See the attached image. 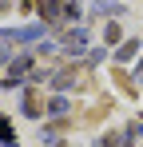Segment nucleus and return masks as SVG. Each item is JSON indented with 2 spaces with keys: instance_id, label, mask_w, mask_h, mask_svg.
I'll use <instances>...</instances> for the list:
<instances>
[{
  "instance_id": "20e7f679",
  "label": "nucleus",
  "mask_w": 143,
  "mask_h": 147,
  "mask_svg": "<svg viewBox=\"0 0 143 147\" xmlns=\"http://www.w3.org/2000/svg\"><path fill=\"white\" fill-rule=\"evenodd\" d=\"M0 143H4V147H16V131H12L8 119H0Z\"/></svg>"
},
{
  "instance_id": "1a4fd4ad",
  "label": "nucleus",
  "mask_w": 143,
  "mask_h": 147,
  "mask_svg": "<svg viewBox=\"0 0 143 147\" xmlns=\"http://www.w3.org/2000/svg\"><path fill=\"white\" fill-rule=\"evenodd\" d=\"M24 115H40V103H36V96L24 99Z\"/></svg>"
},
{
  "instance_id": "f8f14e48",
  "label": "nucleus",
  "mask_w": 143,
  "mask_h": 147,
  "mask_svg": "<svg viewBox=\"0 0 143 147\" xmlns=\"http://www.w3.org/2000/svg\"><path fill=\"white\" fill-rule=\"evenodd\" d=\"M0 12H8V4H4V0H0Z\"/></svg>"
},
{
  "instance_id": "7ed1b4c3",
  "label": "nucleus",
  "mask_w": 143,
  "mask_h": 147,
  "mask_svg": "<svg viewBox=\"0 0 143 147\" xmlns=\"http://www.w3.org/2000/svg\"><path fill=\"white\" fill-rule=\"evenodd\" d=\"M84 44H88V36H84V32H80V28H76V32H68V36H64V52H72V56H80V52H84Z\"/></svg>"
},
{
  "instance_id": "6e6552de",
  "label": "nucleus",
  "mask_w": 143,
  "mask_h": 147,
  "mask_svg": "<svg viewBox=\"0 0 143 147\" xmlns=\"http://www.w3.org/2000/svg\"><path fill=\"white\" fill-rule=\"evenodd\" d=\"M99 147H127V135H107Z\"/></svg>"
},
{
  "instance_id": "f03ea898",
  "label": "nucleus",
  "mask_w": 143,
  "mask_h": 147,
  "mask_svg": "<svg viewBox=\"0 0 143 147\" xmlns=\"http://www.w3.org/2000/svg\"><path fill=\"white\" fill-rule=\"evenodd\" d=\"M32 68V56H20V60H12V68H8V80H4V88H12V84H20V76Z\"/></svg>"
},
{
  "instance_id": "ddd939ff",
  "label": "nucleus",
  "mask_w": 143,
  "mask_h": 147,
  "mask_svg": "<svg viewBox=\"0 0 143 147\" xmlns=\"http://www.w3.org/2000/svg\"><path fill=\"white\" fill-rule=\"evenodd\" d=\"M0 60H4V48H0Z\"/></svg>"
},
{
  "instance_id": "f257e3e1",
  "label": "nucleus",
  "mask_w": 143,
  "mask_h": 147,
  "mask_svg": "<svg viewBox=\"0 0 143 147\" xmlns=\"http://www.w3.org/2000/svg\"><path fill=\"white\" fill-rule=\"evenodd\" d=\"M36 8H40V16H44L48 24H56V20H64L68 0H36Z\"/></svg>"
},
{
  "instance_id": "9b49d317",
  "label": "nucleus",
  "mask_w": 143,
  "mask_h": 147,
  "mask_svg": "<svg viewBox=\"0 0 143 147\" xmlns=\"http://www.w3.org/2000/svg\"><path fill=\"white\" fill-rule=\"evenodd\" d=\"M135 76H139V80H143V60H139V72H135Z\"/></svg>"
},
{
  "instance_id": "0eeeda50",
  "label": "nucleus",
  "mask_w": 143,
  "mask_h": 147,
  "mask_svg": "<svg viewBox=\"0 0 143 147\" xmlns=\"http://www.w3.org/2000/svg\"><path fill=\"white\" fill-rule=\"evenodd\" d=\"M68 84H72V72H56L52 76V88H68Z\"/></svg>"
},
{
  "instance_id": "9d476101",
  "label": "nucleus",
  "mask_w": 143,
  "mask_h": 147,
  "mask_svg": "<svg viewBox=\"0 0 143 147\" xmlns=\"http://www.w3.org/2000/svg\"><path fill=\"white\" fill-rule=\"evenodd\" d=\"M103 40H107V44H115V40H119V24H107V32H103Z\"/></svg>"
},
{
  "instance_id": "39448f33",
  "label": "nucleus",
  "mask_w": 143,
  "mask_h": 147,
  "mask_svg": "<svg viewBox=\"0 0 143 147\" xmlns=\"http://www.w3.org/2000/svg\"><path fill=\"white\" fill-rule=\"evenodd\" d=\"M48 111H52V115H64V111H68V99H64V96H56L52 103H48Z\"/></svg>"
},
{
  "instance_id": "423d86ee",
  "label": "nucleus",
  "mask_w": 143,
  "mask_h": 147,
  "mask_svg": "<svg viewBox=\"0 0 143 147\" xmlns=\"http://www.w3.org/2000/svg\"><path fill=\"white\" fill-rule=\"evenodd\" d=\"M135 52H139V40H127V44H123V48H119V60H131V56H135Z\"/></svg>"
}]
</instances>
